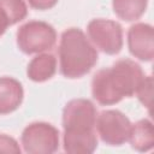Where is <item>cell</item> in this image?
Segmentation results:
<instances>
[{
  "mask_svg": "<svg viewBox=\"0 0 154 154\" xmlns=\"http://www.w3.org/2000/svg\"><path fill=\"white\" fill-rule=\"evenodd\" d=\"M28 14L24 0H0V36L10 25L23 20Z\"/></svg>",
  "mask_w": 154,
  "mask_h": 154,
  "instance_id": "7c38bea8",
  "label": "cell"
},
{
  "mask_svg": "<svg viewBox=\"0 0 154 154\" xmlns=\"http://www.w3.org/2000/svg\"><path fill=\"white\" fill-rule=\"evenodd\" d=\"M60 72L67 78L87 75L97 61V52L81 29L70 28L61 34L59 45Z\"/></svg>",
  "mask_w": 154,
  "mask_h": 154,
  "instance_id": "3957f363",
  "label": "cell"
},
{
  "mask_svg": "<svg viewBox=\"0 0 154 154\" xmlns=\"http://www.w3.org/2000/svg\"><path fill=\"white\" fill-rule=\"evenodd\" d=\"M137 97L138 100L142 102L143 106H146L147 108L150 107V102H152V94H153V79L152 76H147L143 77L142 82L140 83L137 90H136Z\"/></svg>",
  "mask_w": 154,
  "mask_h": 154,
  "instance_id": "5bb4252c",
  "label": "cell"
},
{
  "mask_svg": "<svg viewBox=\"0 0 154 154\" xmlns=\"http://www.w3.org/2000/svg\"><path fill=\"white\" fill-rule=\"evenodd\" d=\"M144 75L141 66L130 60L122 59L111 67L99 70L91 81L93 97L103 106L119 102L124 97L136 94Z\"/></svg>",
  "mask_w": 154,
  "mask_h": 154,
  "instance_id": "6da1fadb",
  "label": "cell"
},
{
  "mask_svg": "<svg viewBox=\"0 0 154 154\" xmlns=\"http://www.w3.org/2000/svg\"><path fill=\"white\" fill-rule=\"evenodd\" d=\"M128 46L135 58L142 61H150L154 57L153 26L146 23L131 25L128 31Z\"/></svg>",
  "mask_w": 154,
  "mask_h": 154,
  "instance_id": "ba28073f",
  "label": "cell"
},
{
  "mask_svg": "<svg viewBox=\"0 0 154 154\" xmlns=\"http://www.w3.org/2000/svg\"><path fill=\"white\" fill-rule=\"evenodd\" d=\"M57 71V59L53 54L43 53L32 58L26 69L28 77L34 82H45L54 76Z\"/></svg>",
  "mask_w": 154,
  "mask_h": 154,
  "instance_id": "8fae6325",
  "label": "cell"
},
{
  "mask_svg": "<svg viewBox=\"0 0 154 154\" xmlns=\"http://www.w3.org/2000/svg\"><path fill=\"white\" fill-rule=\"evenodd\" d=\"M96 108L87 99H73L63 109L64 150L71 154H90L97 147L94 131Z\"/></svg>",
  "mask_w": 154,
  "mask_h": 154,
  "instance_id": "7a4b0ae2",
  "label": "cell"
},
{
  "mask_svg": "<svg viewBox=\"0 0 154 154\" xmlns=\"http://www.w3.org/2000/svg\"><path fill=\"white\" fill-rule=\"evenodd\" d=\"M148 0H113L114 13L125 22H132L142 17L146 12Z\"/></svg>",
  "mask_w": 154,
  "mask_h": 154,
  "instance_id": "4fadbf2b",
  "label": "cell"
},
{
  "mask_svg": "<svg viewBox=\"0 0 154 154\" xmlns=\"http://www.w3.org/2000/svg\"><path fill=\"white\" fill-rule=\"evenodd\" d=\"M23 96L24 90L20 82L11 77H0V116L16 111L22 103Z\"/></svg>",
  "mask_w": 154,
  "mask_h": 154,
  "instance_id": "9c48e42d",
  "label": "cell"
},
{
  "mask_svg": "<svg viewBox=\"0 0 154 154\" xmlns=\"http://www.w3.org/2000/svg\"><path fill=\"white\" fill-rule=\"evenodd\" d=\"M20 142L25 153L52 154L59 147V131L45 122L31 123L23 130Z\"/></svg>",
  "mask_w": 154,
  "mask_h": 154,
  "instance_id": "5b68a950",
  "label": "cell"
},
{
  "mask_svg": "<svg viewBox=\"0 0 154 154\" xmlns=\"http://www.w3.org/2000/svg\"><path fill=\"white\" fill-rule=\"evenodd\" d=\"M0 153H20V147L17 141L5 134H0Z\"/></svg>",
  "mask_w": 154,
  "mask_h": 154,
  "instance_id": "9a60e30c",
  "label": "cell"
},
{
  "mask_svg": "<svg viewBox=\"0 0 154 154\" xmlns=\"http://www.w3.org/2000/svg\"><path fill=\"white\" fill-rule=\"evenodd\" d=\"M88 35L93 43L103 53L113 55L123 47V28L109 19H93L88 24Z\"/></svg>",
  "mask_w": 154,
  "mask_h": 154,
  "instance_id": "8992f818",
  "label": "cell"
},
{
  "mask_svg": "<svg viewBox=\"0 0 154 154\" xmlns=\"http://www.w3.org/2000/svg\"><path fill=\"white\" fill-rule=\"evenodd\" d=\"M95 124L101 140L109 146H120L129 140L131 123L120 111H102Z\"/></svg>",
  "mask_w": 154,
  "mask_h": 154,
  "instance_id": "52a82bcc",
  "label": "cell"
},
{
  "mask_svg": "<svg viewBox=\"0 0 154 154\" xmlns=\"http://www.w3.org/2000/svg\"><path fill=\"white\" fill-rule=\"evenodd\" d=\"M130 144L137 152H148L154 146V129L149 119L138 120L131 124V130L129 135Z\"/></svg>",
  "mask_w": 154,
  "mask_h": 154,
  "instance_id": "30bf717a",
  "label": "cell"
},
{
  "mask_svg": "<svg viewBox=\"0 0 154 154\" xmlns=\"http://www.w3.org/2000/svg\"><path fill=\"white\" fill-rule=\"evenodd\" d=\"M29 5L36 10H49L54 7L58 0H28Z\"/></svg>",
  "mask_w": 154,
  "mask_h": 154,
  "instance_id": "2e32d148",
  "label": "cell"
},
{
  "mask_svg": "<svg viewBox=\"0 0 154 154\" xmlns=\"http://www.w3.org/2000/svg\"><path fill=\"white\" fill-rule=\"evenodd\" d=\"M57 41L55 29L41 20H31L23 24L17 31V45L25 54H35L49 51Z\"/></svg>",
  "mask_w": 154,
  "mask_h": 154,
  "instance_id": "277c9868",
  "label": "cell"
}]
</instances>
